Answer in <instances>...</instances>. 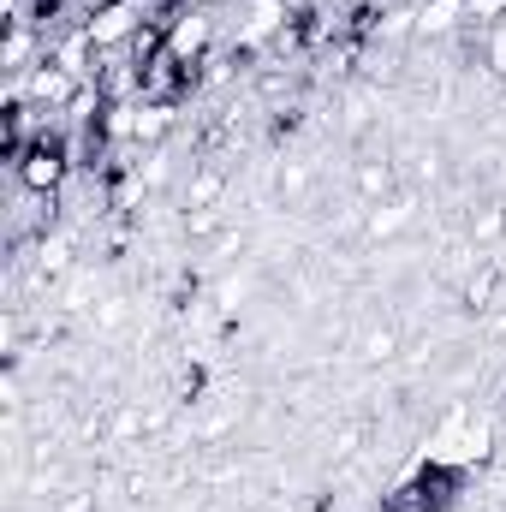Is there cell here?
<instances>
[{
    "label": "cell",
    "mask_w": 506,
    "mask_h": 512,
    "mask_svg": "<svg viewBox=\"0 0 506 512\" xmlns=\"http://www.w3.org/2000/svg\"><path fill=\"white\" fill-rule=\"evenodd\" d=\"M203 6H209V0H203Z\"/></svg>",
    "instance_id": "52a82bcc"
},
{
    "label": "cell",
    "mask_w": 506,
    "mask_h": 512,
    "mask_svg": "<svg viewBox=\"0 0 506 512\" xmlns=\"http://www.w3.org/2000/svg\"><path fill=\"white\" fill-rule=\"evenodd\" d=\"M131 24H137V18H131L126 0H108V6L90 18V30H84V36H90L96 48H114V42H126V36H131Z\"/></svg>",
    "instance_id": "6da1fadb"
},
{
    "label": "cell",
    "mask_w": 506,
    "mask_h": 512,
    "mask_svg": "<svg viewBox=\"0 0 506 512\" xmlns=\"http://www.w3.org/2000/svg\"><path fill=\"white\" fill-rule=\"evenodd\" d=\"M495 66L506 72V30H501V42H495Z\"/></svg>",
    "instance_id": "8992f818"
},
{
    "label": "cell",
    "mask_w": 506,
    "mask_h": 512,
    "mask_svg": "<svg viewBox=\"0 0 506 512\" xmlns=\"http://www.w3.org/2000/svg\"><path fill=\"white\" fill-rule=\"evenodd\" d=\"M60 173H66L60 149H30V155H24V167H18V179H24L30 191H54V185H60Z\"/></svg>",
    "instance_id": "7a4b0ae2"
},
{
    "label": "cell",
    "mask_w": 506,
    "mask_h": 512,
    "mask_svg": "<svg viewBox=\"0 0 506 512\" xmlns=\"http://www.w3.org/2000/svg\"><path fill=\"white\" fill-rule=\"evenodd\" d=\"M203 42H209V18H203V12H185V18L167 30V54H173V60H191Z\"/></svg>",
    "instance_id": "3957f363"
},
{
    "label": "cell",
    "mask_w": 506,
    "mask_h": 512,
    "mask_svg": "<svg viewBox=\"0 0 506 512\" xmlns=\"http://www.w3.org/2000/svg\"><path fill=\"white\" fill-rule=\"evenodd\" d=\"M453 12H459V0H435V6H423V30H447Z\"/></svg>",
    "instance_id": "277c9868"
},
{
    "label": "cell",
    "mask_w": 506,
    "mask_h": 512,
    "mask_svg": "<svg viewBox=\"0 0 506 512\" xmlns=\"http://www.w3.org/2000/svg\"><path fill=\"white\" fill-rule=\"evenodd\" d=\"M465 12H477V18H501L506 0H465Z\"/></svg>",
    "instance_id": "5b68a950"
}]
</instances>
